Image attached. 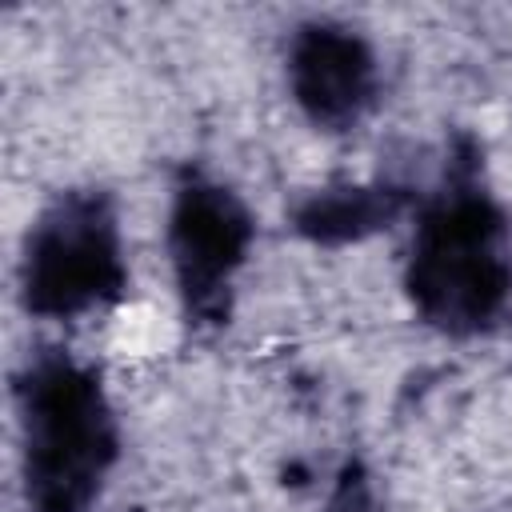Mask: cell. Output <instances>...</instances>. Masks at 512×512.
Returning a JSON list of instances; mask_svg holds the SVG:
<instances>
[{"label":"cell","mask_w":512,"mask_h":512,"mask_svg":"<svg viewBox=\"0 0 512 512\" xmlns=\"http://www.w3.org/2000/svg\"><path fill=\"white\" fill-rule=\"evenodd\" d=\"M404 256V296L420 324L472 340L512 308V228L484 180V148L456 132L440 176L420 192Z\"/></svg>","instance_id":"1"},{"label":"cell","mask_w":512,"mask_h":512,"mask_svg":"<svg viewBox=\"0 0 512 512\" xmlns=\"http://www.w3.org/2000/svg\"><path fill=\"white\" fill-rule=\"evenodd\" d=\"M12 400L24 508L92 512L120 460V420L100 368L44 344L24 356Z\"/></svg>","instance_id":"2"},{"label":"cell","mask_w":512,"mask_h":512,"mask_svg":"<svg viewBox=\"0 0 512 512\" xmlns=\"http://www.w3.org/2000/svg\"><path fill=\"white\" fill-rule=\"evenodd\" d=\"M128 292L120 208L108 188L56 192L28 224L16 260L20 308L36 320H80Z\"/></svg>","instance_id":"3"},{"label":"cell","mask_w":512,"mask_h":512,"mask_svg":"<svg viewBox=\"0 0 512 512\" xmlns=\"http://www.w3.org/2000/svg\"><path fill=\"white\" fill-rule=\"evenodd\" d=\"M256 244V216L244 196L204 168H184L168 196L164 248L180 312L192 328H220L232 316L236 280Z\"/></svg>","instance_id":"4"},{"label":"cell","mask_w":512,"mask_h":512,"mask_svg":"<svg viewBox=\"0 0 512 512\" xmlns=\"http://www.w3.org/2000/svg\"><path fill=\"white\" fill-rule=\"evenodd\" d=\"M284 72L300 116L328 136L360 128L384 88L372 40L344 20H304L288 36Z\"/></svg>","instance_id":"5"},{"label":"cell","mask_w":512,"mask_h":512,"mask_svg":"<svg viewBox=\"0 0 512 512\" xmlns=\"http://www.w3.org/2000/svg\"><path fill=\"white\" fill-rule=\"evenodd\" d=\"M420 192L412 184H400L392 176L380 180H344L308 192L292 208V228L308 244L320 248H340V244H360L376 236L380 228L396 224L404 212H416Z\"/></svg>","instance_id":"6"},{"label":"cell","mask_w":512,"mask_h":512,"mask_svg":"<svg viewBox=\"0 0 512 512\" xmlns=\"http://www.w3.org/2000/svg\"><path fill=\"white\" fill-rule=\"evenodd\" d=\"M328 512H372V484H368V472L348 460L336 476V488L328 496Z\"/></svg>","instance_id":"7"}]
</instances>
